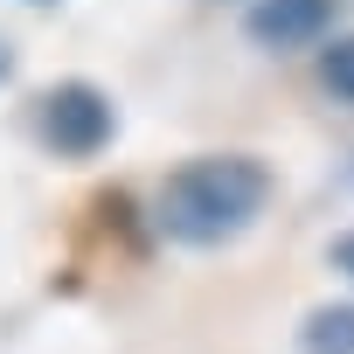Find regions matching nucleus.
I'll return each instance as SVG.
<instances>
[{
	"mask_svg": "<svg viewBox=\"0 0 354 354\" xmlns=\"http://www.w3.org/2000/svg\"><path fill=\"white\" fill-rule=\"evenodd\" d=\"M299 347H306V354H354V306H319V313H306Z\"/></svg>",
	"mask_w": 354,
	"mask_h": 354,
	"instance_id": "nucleus-4",
	"label": "nucleus"
},
{
	"mask_svg": "<svg viewBox=\"0 0 354 354\" xmlns=\"http://www.w3.org/2000/svg\"><path fill=\"white\" fill-rule=\"evenodd\" d=\"M333 271H347V278H354V236H340V243H333Z\"/></svg>",
	"mask_w": 354,
	"mask_h": 354,
	"instance_id": "nucleus-6",
	"label": "nucleus"
},
{
	"mask_svg": "<svg viewBox=\"0 0 354 354\" xmlns=\"http://www.w3.org/2000/svg\"><path fill=\"white\" fill-rule=\"evenodd\" d=\"M326 21H333V0H257L243 15L250 42H264V49H306L326 35Z\"/></svg>",
	"mask_w": 354,
	"mask_h": 354,
	"instance_id": "nucleus-3",
	"label": "nucleus"
},
{
	"mask_svg": "<svg viewBox=\"0 0 354 354\" xmlns=\"http://www.w3.org/2000/svg\"><path fill=\"white\" fill-rule=\"evenodd\" d=\"M319 77H326V91H333V97H347V104H354V35H340V42L319 56Z\"/></svg>",
	"mask_w": 354,
	"mask_h": 354,
	"instance_id": "nucleus-5",
	"label": "nucleus"
},
{
	"mask_svg": "<svg viewBox=\"0 0 354 354\" xmlns=\"http://www.w3.org/2000/svg\"><path fill=\"white\" fill-rule=\"evenodd\" d=\"M271 202V174L250 153H202L160 181V230L174 243H223L257 223Z\"/></svg>",
	"mask_w": 354,
	"mask_h": 354,
	"instance_id": "nucleus-1",
	"label": "nucleus"
},
{
	"mask_svg": "<svg viewBox=\"0 0 354 354\" xmlns=\"http://www.w3.org/2000/svg\"><path fill=\"white\" fill-rule=\"evenodd\" d=\"M42 139L70 160H91L111 139V97L97 84H56L42 97Z\"/></svg>",
	"mask_w": 354,
	"mask_h": 354,
	"instance_id": "nucleus-2",
	"label": "nucleus"
},
{
	"mask_svg": "<svg viewBox=\"0 0 354 354\" xmlns=\"http://www.w3.org/2000/svg\"><path fill=\"white\" fill-rule=\"evenodd\" d=\"M0 77H8V56H0Z\"/></svg>",
	"mask_w": 354,
	"mask_h": 354,
	"instance_id": "nucleus-7",
	"label": "nucleus"
}]
</instances>
